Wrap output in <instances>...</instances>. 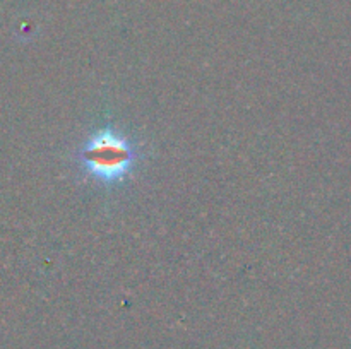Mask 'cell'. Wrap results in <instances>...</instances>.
Returning a JSON list of instances; mask_svg holds the SVG:
<instances>
[{
	"label": "cell",
	"mask_w": 351,
	"mask_h": 349,
	"mask_svg": "<svg viewBox=\"0 0 351 349\" xmlns=\"http://www.w3.org/2000/svg\"><path fill=\"white\" fill-rule=\"evenodd\" d=\"M139 159L137 140L113 125H103L88 133L74 154L79 174L101 188L125 183L136 171Z\"/></svg>",
	"instance_id": "6da1fadb"
}]
</instances>
